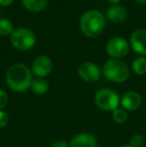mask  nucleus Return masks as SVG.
Here are the masks:
<instances>
[{
    "mask_svg": "<svg viewBox=\"0 0 146 147\" xmlns=\"http://www.w3.org/2000/svg\"><path fill=\"white\" fill-rule=\"evenodd\" d=\"M33 81L30 69L22 63H15L6 72V82L11 90L23 92L31 86Z\"/></svg>",
    "mask_w": 146,
    "mask_h": 147,
    "instance_id": "f257e3e1",
    "label": "nucleus"
},
{
    "mask_svg": "<svg viewBox=\"0 0 146 147\" xmlns=\"http://www.w3.org/2000/svg\"><path fill=\"white\" fill-rule=\"evenodd\" d=\"M80 27L86 36L93 38L101 34L105 28V17L98 10H89L82 15Z\"/></svg>",
    "mask_w": 146,
    "mask_h": 147,
    "instance_id": "f03ea898",
    "label": "nucleus"
},
{
    "mask_svg": "<svg viewBox=\"0 0 146 147\" xmlns=\"http://www.w3.org/2000/svg\"><path fill=\"white\" fill-rule=\"evenodd\" d=\"M103 75L107 80L115 83H122L128 79L130 71L126 63L119 59H110L103 66Z\"/></svg>",
    "mask_w": 146,
    "mask_h": 147,
    "instance_id": "7ed1b4c3",
    "label": "nucleus"
},
{
    "mask_svg": "<svg viewBox=\"0 0 146 147\" xmlns=\"http://www.w3.org/2000/svg\"><path fill=\"white\" fill-rule=\"evenodd\" d=\"M94 102L99 109L104 111H114L120 104L118 93L110 88H102L96 92Z\"/></svg>",
    "mask_w": 146,
    "mask_h": 147,
    "instance_id": "20e7f679",
    "label": "nucleus"
},
{
    "mask_svg": "<svg viewBox=\"0 0 146 147\" xmlns=\"http://www.w3.org/2000/svg\"><path fill=\"white\" fill-rule=\"evenodd\" d=\"M11 44L18 50H29L35 45V34L27 28H17L11 34Z\"/></svg>",
    "mask_w": 146,
    "mask_h": 147,
    "instance_id": "39448f33",
    "label": "nucleus"
},
{
    "mask_svg": "<svg viewBox=\"0 0 146 147\" xmlns=\"http://www.w3.org/2000/svg\"><path fill=\"white\" fill-rule=\"evenodd\" d=\"M106 51L113 59H119L125 57L129 52V44L122 37H114L108 41L106 45Z\"/></svg>",
    "mask_w": 146,
    "mask_h": 147,
    "instance_id": "423d86ee",
    "label": "nucleus"
},
{
    "mask_svg": "<svg viewBox=\"0 0 146 147\" xmlns=\"http://www.w3.org/2000/svg\"><path fill=\"white\" fill-rule=\"evenodd\" d=\"M79 76L86 82H96L101 76V70L92 62H84L78 68Z\"/></svg>",
    "mask_w": 146,
    "mask_h": 147,
    "instance_id": "0eeeda50",
    "label": "nucleus"
},
{
    "mask_svg": "<svg viewBox=\"0 0 146 147\" xmlns=\"http://www.w3.org/2000/svg\"><path fill=\"white\" fill-rule=\"evenodd\" d=\"M53 63L52 60L47 56H38L33 61L32 64V72L35 74L37 77H45V76L49 75L50 72L52 71Z\"/></svg>",
    "mask_w": 146,
    "mask_h": 147,
    "instance_id": "6e6552de",
    "label": "nucleus"
},
{
    "mask_svg": "<svg viewBox=\"0 0 146 147\" xmlns=\"http://www.w3.org/2000/svg\"><path fill=\"white\" fill-rule=\"evenodd\" d=\"M142 97L136 91H128L120 99L122 108L126 111H135L141 106Z\"/></svg>",
    "mask_w": 146,
    "mask_h": 147,
    "instance_id": "1a4fd4ad",
    "label": "nucleus"
},
{
    "mask_svg": "<svg viewBox=\"0 0 146 147\" xmlns=\"http://www.w3.org/2000/svg\"><path fill=\"white\" fill-rule=\"evenodd\" d=\"M130 44L132 49L138 54L146 55V29H137L131 34Z\"/></svg>",
    "mask_w": 146,
    "mask_h": 147,
    "instance_id": "9d476101",
    "label": "nucleus"
},
{
    "mask_svg": "<svg viewBox=\"0 0 146 147\" xmlns=\"http://www.w3.org/2000/svg\"><path fill=\"white\" fill-rule=\"evenodd\" d=\"M70 147H97V140L90 133H79L71 139Z\"/></svg>",
    "mask_w": 146,
    "mask_h": 147,
    "instance_id": "9b49d317",
    "label": "nucleus"
},
{
    "mask_svg": "<svg viewBox=\"0 0 146 147\" xmlns=\"http://www.w3.org/2000/svg\"><path fill=\"white\" fill-rule=\"evenodd\" d=\"M127 12L123 6L121 5H113L108 8L107 17L113 23H121L126 19Z\"/></svg>",
    "mask_w": 146,
    "mask_h": 147,
    "instance_id": "f8f14e48",
    "label": "nucleus"
},
{
    "mask_svg": "<svg viewBox=\"0 0 146 147\" xmlns=\"http://www.w3.org/2000/svg\"><path fill=\"white\" fill-rule=\"evenodd\" d=\"M23 6L31 12L42 11L47 6V0H21Z\"/></svg>",
    "mask_w": 146,
    "mask_h": 147,
    "instance_id": "ddd939ff",
    "label": "nucleus"
},
{
    "mask_svg": "<svg viewBox=\"0 0 146 147\" xmlns=\"http://www.w3.org/2000/svg\"><path fill=\"white\" fill-rule=\"evenodd\" d=\"M31 90L33 93L37 95H43L48 91V83L46 80L42 79V78H36L32 81L31 83Z\"/></svg>",
    "mask_w": 146,
    "mask_h": 147,
    "instance_id": "4468645a",
    "label": "nucleus"
},
{
    "mask_svg": "<svg viewBox=\"0 0 146 147\" xmlns=\"http://www.w3.org/2000/svg\"><path fill=\"white\" fill-rule=\"evenodd\" d=\"M132 70L137 75L146 74V57L139 56L132 62Z\"/></svg>",
    "mask_w": 146,
    "mask_h": 147,
    "instance_id": "2eb2a0df",
    "label": "nucleus"
},
{
    "mask_svg": "<svg viewBox=\"0 0 146 147\" xmlns=\"http://www.w3.org/2000/svg\"><path fill=\"white\" fill-rule=\"evenodd\" d=\"M112 118L115 123L123 124L128 119V114H127V111L123 108H117L114 111H112Z\"/></svg>",
    "mask_w": 146,
    "mask_h": 147,
    "instance_id": "dca6fc26",
    "label": "nucleus"
},
{
    "mask_svg": "<svg viewBox=\"0 0 146 147\" xmlns=\"http://www.w3.org/2000/svg\"><path fill=\"white\" fill-rule=\"evenodd\" d=\"M13 25L8 19L0 18V35L1 36H8L13 33Z\"/></svg>",
    "mask_w": 146,
    "mask_h": 147,
    "instance_id": "f3484780",
    "label": "nucleus"
},
{
    "mask_svg": "<svg viewBox=\"0 0 146 147\" xmlns=\"http://www.w3.org/2000/svg\"><path fill=\"white\" fill-rule=\"evenodd\" d=\"M144 143L145 138L141 134H134L130 138V141H129V145H131L132 147H143Z\"/></svg>",
    "mask_w": 146,
    "mask_h": 147,
    "instance_id": "a211bd4d",
    "label": "nucleus"
},
{
    "mask_svg": "<svg viewBox=\"0 0 146 147\" xmlns=\"http://www.w3.org/2000/svg\"><path fill=\"white\" fill-rule=\"evenodd\" d=\"M8 103V95L3 89L0 88V110L3 109Z\"/></svg>",
    "mask_w": 146,
    "mask_h": 147,
    "instance_id": "6ab92c4d",
    "label": "nucleus"
},
{
    "mask_svg": "<svg viewBox=\"0 0 146 147\" xmlns=\"http://www.w3.org/2000/svg\"><path fill=\"white\" fill-rule=\"evenodd\" d=\"M9 122V116L7 113L0 110V128H4Z\"/></svg>",
    "mask_w": 146,
    "mask_h": 147,
    "instance_id": "aec40b11",
    "label": "nucleus"
},
{
    "mask_svg": "<svg viewBox=\"0 0 146 147\" xmlns=\"http://www.w3.org/2000/svg\"><path fill=\"white\" fill-rule=\"evenodd\" d=\"M50 147H69V145L64 140H57V141L53 142Z\"/></svg>",
    "mask_w": 146,
    "mask_h": 147,
    "instance_id": "412c9836",
    "label": "nucleus"
},
{
    "mask_svg": "<svg viewBox=\"0 0 146 147\" xmlns=\"http://www.w3.org/2000/svg\"><path fill=\"white\" fill-rule=\"evenodd\" d=\"M14 0H0V5L1 6H9L13 3Z\"/></svg>",
    "mask_w": 146,
    "mask_h": 147,
    "instance_id": "4be33fe9",
    "label": "nucleus"
},
{
    "mask_svg": "<svg viewBox=\"0 0 146 147\" xmlns=\"http://www.w3.org/2000/svg\"><path fill=\"white\" fill-rule=\"evenodd\" d=\"M137 4H140V5H144L146 3V0H134Z\"/></svg>",
    "mask_w": 146,
    "mask_h": 147,
    "instance_id": "5701e85b",
    "label": "nucleus"
},
{
    "mask_svg": "<svg viewBox=\"0 0 146 147\" xmlns=\"http://www.w3.org/2000/svg\"><path fill=\"white\" fill-rule=\"evenodd\" d=\"M107 1H109L110 3H113V4H117V3H119L121 0H107Z\"/></svg>",
    "mask_w": 146,
    "mask_h": 147,
    "instance_id": "b1692460",
    "label": "nucleus"
},
{
    "mask_svg": "<svg viewBox=\"0 0 146 147\" xmlns=\"http://www.w3.org/2000/svg\"><path fill=\"white\" fill-rule=\"evenodd\" d=\"M121 147H132L131 145H129V144H127V145H122Z\"/></svg>",
    "mask_w": 146,
    "mask_h": 147,
    "instance_id": "393cba45",
    "label": "nucleus"
}]
</instances>
